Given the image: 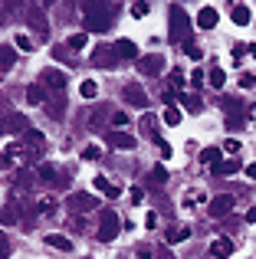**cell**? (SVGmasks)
Masks as SVG:
<instances>
[{
    "label": "cell",
    "mask_w": 256,
    "mask_h": 259,
    "mask_svg": "<svg viewBox=\"0 0 256 259\" xmlns=\"http://www.w3.org/2000/svg\"><path fill=\"white\" fill-rule=\"evenodd\" d=\"M256 85V76L253 72H243V76H240V89H253Z\"/></svg>",
    "instance_id": "60d3db41"
},
{
    "label": "cell",
    "mask_w": 256,
    "mask_h": 259,
    "mask_svg": "<svg viewBox=\"0 0 256 259\" xmlns=\"http://www.w3.org/2000/svg\"><path fill=\"white\" fill-rule=\"evenodd\" d=\"M128 197H132V203H141V197H145V194H141V187H132V194H128Z\"/></svg>",
    "instance_id": "c3c4849f"
},
{
    "label": "cell",
    "mask_w": 256,
    "mask_h": 259,
    "mask_svg": "<svg viewBox=\"0 0 256 259\" xmlns=\"http://www.w3.org/2000/svg\"><path fill=\"white\" fill-rule=\"evenodd\" d=\"M181 118H184V112H181V108H174V105H167V108H164V125L178 128V125H181Z\"/></svg>",
    "instance_id": "f1b7e54d"
},
{
    "label": "cell",
    "mask_w": 256,
    "mask_h": 259,
    "mask_svg": "<svg viewBox=\"0 0 256 259\" xmlns=\"http://www.w3.org/2000/svg\"><path fill=\"white\" fill-rule=\"evenodd\" d=\"M246 223H256V207H250V210H246Z\"/></svg>",
    "instance_id": "816d5d0a"
},
{
    "label": "cell",
    "mask_w": 256,
    "mask_h": 259,
    "mask_svg": "<svg viewBox=\"0 0 256 259\" xmlns=\"http://www.w3.org/2000/svg\"><path fill=\"white\" fill-rule=\"evenodd\" d=\"M151 177H154V184H164V181H167V171H164L161 164H154V167H151Z\"/></svg>",
    "instance_id": "ab89813d"
},
{
    "label": "cell",
    "mask_w": 256,
    "mask_h": 259,
    "mask_svg": "<svg viewBox=\"0 0 256 259\" xmlns=\"http://www.w3.org/2000/svg\"><path fill=\"white\" fill-rule=\"evenodd\" d=\"M36 177H39V181H50L53 187H59V184H63V174H59L56 167H50V164H39L36 167Z\"/></svg>",
    "instance_id": "44dd1931"
},
{
    "label": "cell",
    "mask_w": 256,
    "mask_h": 259,
    "mask_svg": "<svg viewBox=\"0 0 256 259\" xmlns=\"http://www.w3.org/2000/svg\"><path fill=\"white\" fill-rule=\"evenodd\" d=\"M13 63H17V50L13 46H0V72H7Z\"/></svg>",
    "instance_id": "d4e9b609"
},
{
    "label": "cell",
    "mask_w": 256,
    "mask_h": 259,
    "mask_svg": "<svg viewBox=\"0 0 256 259\" xmlns=\"http://www.w3.org/2000/svg\"><path fill=\"white\" fill-rule=\"evenodd\" d=\"M115 63H118V56L112 46H102V50L92 53V66H115Z\"/></svg>",
    "instance_id": "5bb4252c"
},
{
    "label": "cell",
    "mask_w": 256,
    "mask_h": 259,
    "mask_svg": "<svg viewBox=\"0 0 256 259\" xmlns=\"http://www.w3.org/2000/svg\"><path fill=\"white\" fill-rule=\"evenodd\" d=\"M46 112H50V118H63L66 115V99L63 95H50V99H46Z\"/></svg>",
    "instance_id": "ffe728a7"
},
{
    "label": "cell",
    "mask_w": 256,
    "mask_h": 259,
    "mask_svg": "<svg viewBox=\"0 0 256 259\" xmlns=\"http://www.w3.org/2000/svg\"><path fill=\"white\" fill-rule=\"evenodd\" d=\"M158 151L164 154V158H171V154H174V151H171V145H167V141H158Z\"/></svg>",
    "instance_id": "7dc6e473"
},
{
    "label": "cell",
    "mask_w": 256,
    "mask_h": 259,
    "mask_svg": "<svg viewBox=\"0 0 256 259\" xmlns=\"http://www.w3.org/2000/svg\"><path fill=\"white\" fill-rule=\"evenodd\" d=\"M66 207H69V213H92V210L99 207V200L96 197H89V194H69L66 197Z\"/></svg>",
    "instance_id": "5b68a950"
},
{
    "label": "cell",
    "mask_w": 256,
    "mask_h": 259,
    "mask_svg": "<svg viewBox=\"0 0 256 259\" xmlns=\"http://www.w3.org/2000/svg\"><path fill=\"white\" fill-rule=\"evenodd\" d=\"M86 43H89V36H86V33H72L69 36V50L76 53V50H86Z\"/></svg>",
    "instance_id": "d6a6232c"
},
{
    "label": "cell",
    "mask_w": 256,
    "mask_h": 259,
    "mask_svg": "<svg viewBox=\"0 0 256 259\" xmlns=\"http://www.w3.org/2000/svg\"><path fill=\"white\" fill-rule=\"evenodd\" d=\"M92 187H96L99 194H105V197H109V200H115V197L122 194V190H118L115 184L109 181V177H102V174H96V177H92Z\"/></svg>",
    "instance_id": "4fadbf2b"
},
{
    "label": "cell",
    "mask_w": 256,
    "mask_h": 259,
    "mask_svg": "<svg viewBox=\"0 0 256 259\" xmlns=\"http://www.w3.org/2000/svg\"><path fill=\"white\" fill-rule=\"evenodd\" d=\"M197 26H200V30H214V26H217V10H214V7H200Z\"/></svg>",
    "instance_id": "d6986e66"
},
{
    "label": "cell",
    "mask_w": 256,
    "mask_h": 259,
    "mask_svg": "<svg viewBox=\"0 0 256 259\" xmlns=\"http://www.w3.org/2000/svg\"><path fill=\"white\" fill-rule=\"evenodd\" d=\"M187 236H191V227H171L164 240H167V243H184Z\"/></svg>",
    "instance_id": "4316f807"
},
{
    "label": "cell",
    "mask_w": 256,
    "mask_h": 259,
    "mask_svg": "<svg viewBox=\"0 0 256 259\" xmlns=\"http://www.w3.org/2000/svg\"><path fill=\"white\" fill-rule=\"evenodd\" d=\"M171 39L174 43H184L191 50V20H187L184 7H171Z\"/></svg>",
    "instance_id": "7a4b0ae2"
},
{
    "label": "cell",
    "mask_w": 256,
    "mask_h": 259,
    "mask_svg": "<svg viewBox=\"0 0 256 259\" xmlns=\"http://www.w3.org/2000/svg\"><path fill=\"white\" fill-rule=\"evenodd\" d=\"M10 256V240H7V233H0V259Z\"/></svg>",
    "instance_id": "b9f144b4"
},
{
    "label": "cell",
    "mask_w": 256,
    "mask_h": 259,
    "mask_svg": "<svg viewBox=\"0 0 256 259\" xmlns=\"http://www.w3.org/2000/svg\"><path fill=\"white\" fill-rule=\"evenodd\" d=\"M109 145H112V148H118V151H132L138 141H135L128 132H109Z\"/></svg>",
    "instance_id": "7c38bea8"
},
{
    "label": "cell",
    "mask_w": 256,
    "mask_h": 259,
    "mask_svg": "<svg viewBox=\"0 0 256 259\" xmlns=\"http://www.w3.org/2000/svg\"><path fill=\"white\" fill-rule=\"evenodd\" d=\"M197 203H204V190H187L184 194V207H197Z\"/></svg>",
    "instance_id": "1f68e13d"
},
{
    "label": "cell",
    "mask_w": 256,
    "mask_h": 259,
    "mask_svg": "<svg viewBox=\"0 0 256 259\" xmlns=\"http://www.w3.org/2000/svg\"><path fill=\"white\" fill-rule=\"evenodd\" d=\"M39 85H43V89H53L56 95H63V89H66V72H63V69H43V72H39Z\"/></svg>",
    "instance_id": "52a82bcc"
},
{
    "label": "cell",
    "mask_w": 256,
    "mask_h": 259,
    "mask_svg": "<svg viewBox=\"0 0 256 259\" xmlns=\"http://www.w3.org/2000/svg\"><path fill=\"white\" fill-rule=\"evenodd\" d=\"M220 154H224V148H204V154H200V161H204V164H217L220 161Z\"/></svg>",
    "instance_id": "f546056e"
},
{
    "label": "cell",
    "mask_w": 256,
    "mask_h": 259,
    "mask_svg": "<svg viewBox=\"0 0 256 259\" xmlns=\"http://www.w3.org/2000/svg\"><path fill=\"white\" fill-rule=\"evenodd\" d=\"M86 30L89 33H105L112 30V20L118 13V4H86Z\"/></svg>",
    "instance_id": "6da1fadb"
},
{
    "label": "cell",
    "mask_w": 256,
    "mask_h": 259,
    "mask_svg": "<svg viewBox=\"0 0 256 259\" xmlns=\"http://www.w3.org/2000/svg\"><path fill=\"white\" fill-rule=\"evenodd\" d=\"M158 259H174V256L167 253V249H161V253H158Z\"/></svg>",
    "instance_id": "f5cc1de1"
},
{
    "label": "cell",
    "mask_w": 256,
    "mask_h": 259,
    "mask_svg": "<svg viewBox=\"0 0 256 259\" xmlns=\"http://www.w3.org/2000/svg\"><path fill=\"white\" fill-rule=\"evenodd\" d=\"M43 148H46V135L36 132V128H30V132L23 135V151H26V158H36Z\"/></svg>",
    "instance_id": "ba28073f"
},
{
    "label": "cell",
    "mask_w": 256,
    "mask_h": 259,
    "mask_svg": "<svg viewBox=\"0 0 256 259\" xmlns=\"http://www.w3.org/2000/svg\"><path fill=\"white\" fill-rule=\"evenodd\" d=\"M33 184H36V174H30V171H23V174H17V187H33Z\"/></svg>",
    "instance_id": "e575fe53"
},
{
    "label": "cell",
    "mask_w": 256,
    "mask_h": 259,
    "mask_svg": "<svg viewBox=\"0 0 256 259\" xmlns=\"http://www.w3.org/2000/svg\"><path fill=\"white\" fill-rule=\"evenodd\" d=\"M36 210L39 213H53V210H56V200H53V197H43V200L36 203Z\"/></svg>",
    "instance_id": "74e56055"
},
{
    "label": "cell",
    "mask_w": 256,
    "mask_h": 259,
    "mask_svg": "<svg viewBox=\"0 0 256 259\" xmlns=\"http://www.w3.org/2000/svg\"><path fill=\"white\" fill-rule=\"evenodd\" d=\"M237 171H243V164H240L237 158H227V161H217V164H214V174L217 177H230Z\"/></svg>",
    "instance_id": "9a60e30c"
},
{
    "label": "cell",
    "mask_w": 256,
    "mask_h": 259,
    "mask_svg": "<svg viewBox=\"0 0 256 259\" xmlns=\"http://www.w3.org/2000/svg\"><path fill=\"white\" fill-rule=\"evenodd\" d=\"M138 69L145 72V76H158V72H164V56H141L138 59Z\"/></svg>",
    "instance_id": "8fae6325"
},
{
    "label": "cell",
    "mask_w": 256,
    "mask_h": 259,
    "mask_svg": "<svg viewBox=\"0 0 256 259\" xmlns=\"http://www.w3.org/2000/svg\"><path fill=\"white\" fill-rule=\"evenodd\" d=\"M132 17H148V4H132Z\"/></svg>",
    "instance_id": "f6af8a7d"
},
{
    "label": "cell",
    "mask_w": 256,
    "mask_h": 259,
    "mask_svg": "<svg viewBox=\"0 0 256 259\" xmlns=\"http://www.w3.org/2000/svg\"><path fill=\"white\" fill-rule=\"evenodd\" d=\"M112 125H115V128L125 125V128H128V115H125V112H115V115H112Z\"/></svg>",
    "instance_id": "bcb514c9"
},
{
    "label": "cell",
    "mask_w": 256,
    "mask_h": 259,
    "mask_svg": "<svg viewBox=\"0 0 256 259\" xmlns=\"http://www.w3.org/2000/svg\"><path fill=\"white\" fill-rule=\"evenodd\" d=\"M204 79H207L204 69H194V72H191V85H194V89H204Z\"/></svg>",
    "instance_id": "f35d334b"
},
{
    "label": "cell",
    "mask_w": 256,
    "mask_h": 259,
    "mask_svg": "<svg viewBox=\"0 0 256 259\" xmlns=\"http://www.w3.org/2000/svg\"><path fill=\"white\" fill-rule=\"evenodd\" d=\"M207 82H210L214 89H224V85H227V72L220 69V66H214V69L207 72Z\"/></svg>",
    "instance_id": "83f0119b"
},
{
    "label": "cell",
    "mask_w": 256,
    "mask_h": 259,
    "mask_svg": "<svg viewBox=\"0 0 256 259\" xmlns=\"http://www.w3.org/2000/svg\"><path fill=\"white\" fill-rule=\"evenodd\" d=\"M13 46H17L20 53H30V50H33V39L26 36V33H17V39H13Z\"/></svg>",
    "instance_id": "836d02e7"
},
{
    "label": "cell",
    "mask_w": 256,
    "mask_h": 259,
    "mask_svg": "<svg viewBox=\"0 0 256 259\" xmlns=\"http://www.w3.org/2000/svg\"><path fill=\"white\" fill-rule=\"evenodd\" d=\"M207 210H210V217H214V220H224V217L233 210V197H230V194H220V197H214V200H210V207H207Z\"/></svg>",
    "instance_id": "9c48e42d"
},
{
    "label": "cell",
    "mask_w": 256,
    "mask_h": 259,
    "mask_svg": "<svg viewBox=\"0 0 256 259\" xmlns=\"http://www.w3.org/2000/svg\"><path fill=\"white\" fill-rule=\"evenodd\" d=\"M122 95H125L128 105H135V108H148V95H145V89H141L138 82H128Z\"/></svg>",
    "instance_id": "30bf717a"
},
{
    "label": "cell",
    "mask_w": 256,
    "mask_h": 259,
    "mask_svg": "<svg viewBox=\"0 0 256 259\" xmlns=\"http://www.w3.org/2000/svg\"><path fill=\"white\" fill-rule=\"evenodd\" d=\"M181 102H184V108H187V112H194V115L200 112V99H197V95H184Z\"/></svg>",
    "instance_id": "d590c367"
},
{
    "label": "cell",
    "mask_w": 256,
    "mask_h": 259,
    "mask_svg": "<svg viewBox=\"0 0 256 259\" xmlns=\"http://www.w3.org/2000/svg\"><path fill=\"white\" fill-rule=\"evenodd\" d=\"M243 174L250 177V181H256V164H246V167H243Z\"/></svg>",
    "instance_id": "f907efd6"
},
{
    "label": "cell",
    "mask_w": 256,
    "mask_h": 259,
    "mask_svg": "<svg viewBox=\"0 0 256 259\" xmlns=\"http://www.w3.org/2000/svg\"><path fill=\"white\" fill-rule=\"evenodd\" d=\"M20 220V210L13 207V203H7L4 210H0V227H10V223H17Z\"/></svg>",
    "instance_id": "484cf974"
},
{
    "label": "cell",
    "mask_w": 256,
    "mask_h": 259,
    "mask_svg": "<svg viewBox=\"0 0 256 259\" xmlns=\"http://www.w3.org/2000/svg\"><path fill=\"white\" fill-rule=\"evenodd\" d=\"M0 132H4V135H26V132H30V121H26V115L10 112V115L0 118Z\"/></svg>",
    "instance_id": "277c9868"
},
{
    "label": "cell",
    "mask_w": 256,
    "mask_h": 259,
    "mask_svg": "<svg viewBox=\"0 0 256 259\" xmlns=\"http://www.w3.org/2000/svg\"><path fill=\"white\" fill-rule=\"evenodd\" d=\"M46 99H50V95H46V89L39 82H33L26 89V102H30V105H46Z\"/></svg>",
    "instance_id": "7402d4cb"
},
{
    "label": "cell",
    "mask_w": 256,
    "mask_h": 259,
    "mask_svg": "<svg viewBox=\"0 0 256 259\" xmlns=\"http://www.w3.org/2000/svg\"><path fill=\"white\" fill-rule=\"evenodd\" d=\"M79 95H82V99H96V95H99V85L92 82V79H86V82L79 85Z\"/></svg>",
    "instance_id": "4dcf8cb0"
},
{
    "label": "cell",
    "mask_w": 256,
    "mask_h": 259,
    "mask_svg": "<svg viewBox=\"0 0 256 259\" xmlns=\"http://www.w3.org/2000/svg\"><path fill=\"white\" fill-rule=\"evenodd\" d=\"M46 243H50L53 249H63V253H72V240H66V236H59V233H46Z\"/></svg>",
    "instance_id": "cb8c5ba5"
},
{
    "label": "cell",
    "mask_w": 256,
    "mask_h": 259,
    "mask_svg": "<svg viewBox=\"0 0 256 259\" xmlns=\"http://www.w3.org/2000/svg\"><path fill=\"white\" fill-rule=\"evenodd\" d=\"M145 227H148V230H154V227H158V217L148 213V217H145Z\"/></svg>",
    "instance_id": "681fc988"
},
{
    "label": "cell",
    "mask_w": 256,
    "mask_h": 259,
    "mask_svg": "<svg viewBox=\"0 0 256 259\" xmlns=\"http://www.w3.org/2000/svg\"><path fill=\"white\" fill-rule=\"evenodd\" d=\"M99 154H102V151H99L96 145H89V148L82 151V158H86V161H99Z\"/></svg>",
    "instance_id": "ee69618b"
},
{
    "label": "cell",
    "mask_w": 256,
    "mask_h": 259,
    "mask_svg": "<svg viewBox=\"0 0 256 259\" xmlns=\"http://www.w3.org/2000/svg\"><path fill=\"white\" fill-rule=\"evenodd\" d=\"M210 256H217V259H230L233 256V240H214L210 243Z\"/></svg>",
    "instance_id": "e0dca14e"
},
{
    "label": "cell",
    "mask_w": 256,
    "mask_h": 259,
    "mask_svg": "<svg viewBox=\"0 0 256 259\" xmlns=\"http://www.w3.org/2000/svg\"><path fill=\"white\" fill-rule=\"evenodd\" d=\"M112 50H115V56H118V59H138V46H135L132 39H118Z\"/></svg>",
    "instance_id": "ac0fdd59"
},
{
    "label": "cell",
    "mask_w": 256,
    "mask_h": 259,
    "mask_svg": "<svg viewBox=\"0 0 256 259\" xmlns=\"http://www.w3.org/2000/svg\"><path fill=\"white\" fill-rule=\"evenodd\" d=\"M224 151H227V154H237V151H240V141H237V138H227V141H224Z\"/></svg>",
    "instance_id": "7bdbcfd3"
},
{
    "label": "cell",
    "mask_w": 256,
    "mask_h": 259,
    "mask_svg": "<svg viewBox=\"0 0 256 259\" xmlns=\"http://www.w3.org/2000/svg\"><path fill=\"white\" fill-rule=\"evenodd\" d=\"M224 112H227V125H230V128H240V125L246 121L243 99H227V102H224Z\"/></svg>",
    "instance_id": "8992f818"
},
{
    "label": "cell",
    "mask_w": 256,
    "mask_h": 259,
    "mask_svg": "<svg viewBox=\"0 0 256 259\" xmlns=\"http://www.w3.org/2000/svg\"><path fill=\"white\" fill-rule=\"evenodd\" d=\"M118 230H122V220H118V213L112 207H105V210H99V240L102 243H112L118 236Z\"/></svg>",
    "instance_id": "3957f363"
},
{
    "label": "cell",
    "mask_w": 256,
    "mask_h": 259,
    "mask_svg": "<svg viewBox=\"0 0 256 259\" xmlns=\"http://www.w3.org/2000/svg\"><path fill=\"white\" fill-rule=\"evenodd\" d=\"M141 135L151 141H161L158 138V121H154V115H141Z\"/></svg>",
    "instance_id": "603a6c76"
},
{
    "label": "cell",
    "mask_w": 256,
    "mask_h": 259,
    "mask_svg": "<svg viewBox=\"0 0 256 259\" xmlns=\"http://www.w3.org/2000/svg\"><path fill=\"white\" fill-rule=\"evenodd\" d=\"M230 20L237 26H250V20H253V10L246 4H233V10H230Z\"/></svg>",
    "instance_id": "2e32d148"
},
{
    "label": "cell",
    "mask_w": 256,
    "mask_h": 259,
    "mask_svg": "<svg viewBox=\"0 0 256 259\" xmlns=\"http://www.w3.org/2000/svg\"><path fill=\"white\" fill-rule=\"evenodd\" d=\"M167 79H171V89H184L187 85V79H184V72H181V69H174Z\"/></svg>",
    "instance_id": "8d00e7d4"
}]
</instances>
